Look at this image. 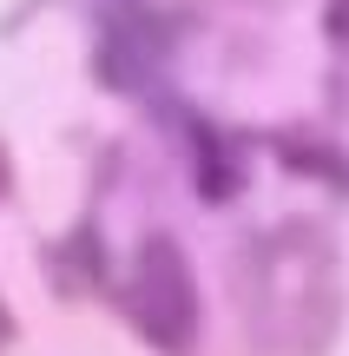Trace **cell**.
Instances as JSON below:
<instances>
[{"instance_id": "6da1fadb", "label": "cell", "mask_w": 349, "mask_h": 356, "mask_svg": "<svg viewBox=\"0 0 349 356\" xmlns=\"http://www.w3.org/2000/svg\"><path fill=\"white\" fill-rule=\"evenodd\" d=\"M231 304L264 356H323L343 323V257L330 225L284 218L231 257Z\"/></svg>"}, {"instance_id": "8992f818", "label": "cell", "mask_w": 349, "mask_h": 356, "mask_svg": "<svg viewBox=\"0 0 349 356\" xmlns=\"http://www.w3.org/2000/svg\"><path fill=\"white\" fill-rule=\"evenodd\" d=\"M7 337H13V317H7V304H0V343H7Z\"/></svg>"}, {"instance_id": "5b68a950", "label": "cell", "mask_w": 349, "mask_h": 356, "mask_svg": "<svg viewBox=\"0 0 349 356\" xmlns=\"http://www.w3.org/2000/svg\"><path fill=\"white\" fill-rule=\"evenodd\" d=\"M13 191V165H7V145H0V198Z\"/></svg>"}, {"instance_id": "277c9868", "label": "cell", "mask_w": 349, "mask_h": 356, "mask_svg": "<svg viewBox=\"0 0 349 356\" xmlns=\"http://www.w3.org/2000/svg\"><path fill=\"white\" fill-rule=\"evenodd\" d=\"M330 33H337V40L349 33V0H337V7H330Z\"/></svg>"}, {"instance_id": "7a4b0ae2", "label": "cell", "mask_w": 349, "mask_h": 356, "mask_svg": "<svg viewBox=\"0 0 349 356\" xmlns=\"http://www.w3.org/2000/svg\"><path fill=\"white\" fill-rule=\"evenodd\" d=\"M126 317L139 323V337L152 350H185L198 337V284H191V264L185 251L152 231V238L132 251V270H126Z\"/></svg>"}, {"instance_id": "3957f363", "label": "cell", "mask_w": 349, "mask_h": 356, "mask_svg": "<svg viewBox=\"0 0 349 356\" xmlns=\"http://www.w3.org/2000/svg\"><path fill=\"white\" fill-rule=\"evenodd\" d=\"M284 159H290V165H303V172H330V178L349 191V159H343V152H323V145H297V139H284Z\"/></svg>"}]
</instances>
